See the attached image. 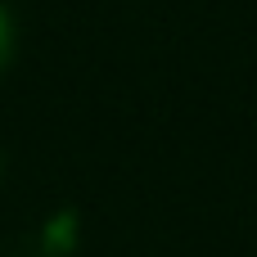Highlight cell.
<instances>
[{
	"mask_svg": "<svg viewBox=\"0 0 257 257\" xmlns=\"http://www.w3.org/2000/svg\"><path fill=\"white\" fill-rule=\"evenodd\" d=\"M9 50H14V32H9V14L0 9V72H5V63H9Z\"/></svg>",
	"mask_w": 257,
	"mask_h": 257,
	"instance_id": "6da1fadb",
	"label": "cell"
},
{
	"mask_svg": "<svg viewBox=\"0 0 257 257\" xmlns=\"http://www.w3.org/2000/svg\"><path fill=\"white\" fill-rule=\"evenodd\" d=\"M0 167H5V158H0Z\"/></svg>",
	"mask_w": 257,
	"mask_h": 257,
	"instance_id": "7a4b0ae2",
	"label": "cell"
}]
</instances>
